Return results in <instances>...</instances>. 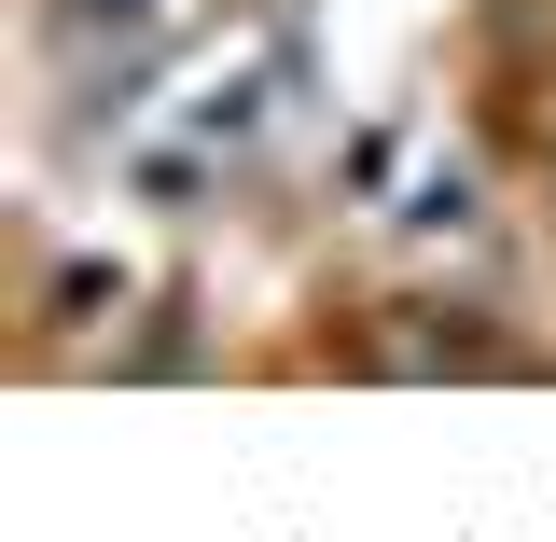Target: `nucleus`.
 Instances as JSON below:
<instances>
[{
  "label": "nucleus",
  "mask_w": 556,
  "mask_h": 542,
  "mask_svg": "<svg viewBox=\"0 0 556 542\" xmlns=\"http://www.w3.org/2000/svg\"><path fill=\"white\" fill-rule=\"evenodd\" d=\"M70 28H112V42H139V28H153V0H70Z\"/></svg>",
  "instance_id": "obj_1"
}]
</instances>
